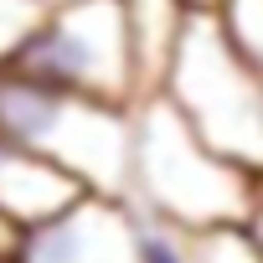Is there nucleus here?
Listing matches in <instances>:
<instances>
[{"label": "nucleus", "mask_w": 263, "mask_h": 263, "mask_svg": "<svg viewBox=\"0 0 263 263\" xmlns=\"http://www.w3.org/2000/svg\"><path fill=\"white\" fill-rule=\"evenodd\" d=\"M201 263H263V258L253 253L242 227H227V232H206L201 237Z\"/></svg>", "instance_id": "obj_11"}, {"label": "nucleus", "mask_w": 263, "mask_h": 263, "mask_svg": "<svg viewBox=\"0 0 263 263\" xmlns=\"http://www.w3.org/2000/svg\"><path fill=\"white\" fill-rule=\"evenodd\" d=\"M42 6H57V0H42Z\"/></svg>", "instance_id": "obj_15"}, {"label": "nucleus", "mask_w": 263, "mask_h": 263, "mask_svg": "<svg viewBox=\"0 0 263 263\" xmlns=\"http://www.w3.org/2000/svg\"><path fill=\"white\" fill-rule=\"evenodd\" d=\"M186 0H124V16H129V36H135V67H140V93L150 98L165 78L171 47L186 26Z\"/></svg>", "instance_id": "obj_7"}, {"label": "nucleus", "mask_w": 263, "mask_h": 263, "mask_svg": "<svg viewBox=\"0 0 263 263\" xmlns=\"http://www.w3.org/2000/svg\"><path fill=\"white\" fill-rule=\"evenodd\" d=\"M129 114L0 67V145L57 165L88 196H129Z\"/></svg>", "instance_id": "obj_2"}, {"label": "nucleus", "mask_w": 263, "mask_h": 263, "mask_svg": "<svg viewBox=\"0 0 263 263\" xmlns=\"http://www.w3.org/2000/svg\"><path fill=\"white\" fill-rule=\"evenodd\" d=\"M16 263H135V212L83 191L57 217L26 227Z\"/></svg>", "instance_id": "obj_5"}, {"label": "nucleus", "mask_w": 263, "mask_h": 263, "mask_svg": "<svg viewBox=\"0 0 263 263\" xmlns=\"http://www.w3.org/2000/svg\"><path fill=\"white\" fill-rule=\"evenodd\" d=\"M6 67L42 88L114 103V108H135L145 98L124 0H57V6H47Z\"/></svg>", "instance_id": "obj_4"}, {"label": "nucleus", "mask_w": 263, "mask_h": 263, "mask_svg": "<svg viewBox=\"0 0 263 263\" xmlns=\"http://www.w3.org/2000/svg\"><path fill=\"white\" fill-rule=\"evenodd\" d=\"M21 237H26V227H21V222H11L6 212H0V263H16Z\"/></svg>", "instance_id": "obj_13"}, {"label": "nucleus", "mask_w": 263, "mask_h": 263, "mask_svg": "<svg viewBox=\"0 0 263 263\" xmlns=\"http://www.w3.org/2000/svg\"><path fill=\"white\" fill-rule=\"evenodd\" d=\"M155 93L212 155L242 165L248 176H263V88L232 52L217 11H186Z\"/></svg>", "instance_id": "obj_3"}, {"label": "nucleus", "mask_w": 263, "mask_h": 263, "mask_svg": "<svg viewBox=\"0 0 263 263\" xmlns=\"http://www.w3.org/2000/svg\"><path fill=\"white\" fill-rule=\"evenodd\" d=\"M253 186L258 176L212 155L160 93L135 103L129 114V196H124L135 212L206 237L248 222Z\"/></svg>", "instance_id": "obj_1"}, {"label": "nucleus", "mask_w": 263, "mask_h": 263, "mask_svg": "<svg viewBox=\"0 0 263 263\" xmlns=\"http://www.w3.org/2000/svg\"><path fill=\"white\" fill-rule=\"evenodd\" d=\"M129 212H135V206H129ZM135 263H201V237L186 232V227H176V222L135 212Z\"/></svg>", "instance_id": "obj_8"}, {"label": "nucleus", "mask_w": 263, "mask_h": 263, "mask_svg": "<svg viewBox=\"0 0 263 263\" xmlns=\"http://www.w3.org/2000/svg\"><path fill=\"white\" fill-rule=\"evenodd\" d=\"M83 196V186L72 176H62L57 165L26 155V150H11L0 145V212L21 227H36L47 217H57L62 206H72Z\"/></svg>", "instance_id": "obj_6"}, {"label": "nucleus", "mask_w": 263, "mask_h": 263, "mask_svg": "<svg viewBox=\"0 0 263 263\" xmlns=\"http://www.w3.org/2000/svg\"><path fill=\"white\" fill-rule=\"evenodd\" d=\"M242 237H248L253 253L263 258V176H258V186H253V212H248V222H242Z\"/></svg>", "instance_id": "obj_12"}, {"label": "nucleus", "mask_w": 263, "mask_h": 263, "mask_svg": "<svg viewBox=\"0 0 263 263\" xmlns=\"http://www.w3.org/2000/svg\"><path fill=\"white\" fill-rule=\"evenodd\" d=\"M217 21H222L232 52L242 57V67L263 88V0H217Z\"/></svg>", "instance_id": "obj_9"}, {"label": "nucleus", "mask_w": 263, "mask_h": 263, "mask_svg": "<svg viewBox=\"0 0 263 263\" xmlns=\"http://www.w3.org/2000/svg\"><path fill=\"white\" fill-rule=\"evenodd\" d=\"M191 11H217V0H186Z\"/></svg>", "instance_id": "obj_14"}, {"label": "nucleus", "mask_w": 263, "mask_h": 263, "mask_svg": "<svg viewBox=\"0 0 263 263\" xmlns=\"http://www.w3.org/2000/svg\"><path fill=\"white\" fill-rule=\"evenodd\" d=\"M42 11H47L42 0H0V67H6L11 52L26 42V31L36 26Z\"/></svg>", "instance_id": "obj_10"}]
</instances>
